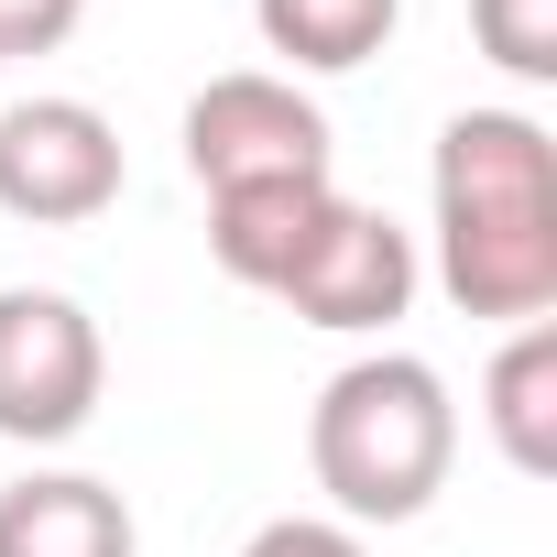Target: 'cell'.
I'll use <instances>...</instances> for the list:
<instances>
[{
  "instance_id": "obj_1",
  "label": "cell",
  "mask_w": 557,
  "mask_h": 557,
  "mask_svg": "<svg viewBox=\"0 0 557 557\" xmlns=\"http://www.w3.org/2000/svg\"><path fill=\"white\" fill-rule=\"evenodd\" d=\"M437 296L459 318L524 329L557 307V143L535 110H459L437 132Z\"/></svg>"
},
{
  "instance_id": "obj_11",
  "label": "cell",
  "mask_w": 557,
  "mask_h": 557,
  "mask_svg": "<svg viewBox=\"0 0 557 557\" xmlns=\"http://www.w3.org/2000/svg\"><path fill=\"white\" fill-rule=\"evenodd\" d=\"M470 34L503 77H524V88L557 77V0H470Z\"/></svg>"
},
{
  "instance_id": "obj_9",
  "label": "cell",
  "mask_w": 557,
  "mask_h": 557,
  "mask_svg": "<svg viewBox=\"0 0 557 557\" xmlns=\"http://www.w3.org/2000/svg\"><path fill=\"white\" fill-rule=\"evenodd\" d=\"M481 426L524 481H557V318H524L481 372Z\"/></svg>"
},
{
  "instance_id": "obj_12",
  "label": "cell",
  "mask_w": 557,
  "mask_h": 557,
  "mask_svg": "<svg viewBox=\"0 0 557 557\" xmlns=\"http://www.w3.org/2000/svg\"><path fill=\"white\" fill-rule=\"evenodd\" d=\"M240 557H372V546H361V524H339V513H273V524H251Z\"/></svg>"
},
{
  "instance_id": "obj_8",
  "label": "cell",
  "mask_w": 557,
  "mask_h": 557,
  "mask_svg": "<svg viewBox=\"0 0 557 557\" xmlns=\"http://www.w3.org/2000/svg\"><path fill=\"white\" fill-rule=\"evenodd\" d=\"M0 557H143L132 503L88 470H23L0 492Z\"/></svg>"
},
{
  "instance_id": "obj_4",
  "label": "cell",
  "mask_w": 557,
  "mask_h": 557,
  "mask_svg": "<svg viewBox=\"0 0 557 557\" xmlns=\"http://www.w3.org/2000/svg\"><path fill=\"white\" fill-rule=\"evenodd\" d=\"M186 175L219 186H273V175H329V110L273 77V66H230L186 99Z\"/></svg>"
},
{
  "instance_id": "obj_5",
  "label": "cell",
  "mask_w": 557,
  "mask_h": 557,
  "mask_svg": "<svg viewBox=\"0 0 557 557\" xmlns=\"http://www.w3.org/2000/svg\"><path fill=\"white\" fill-rule=\"evenodd\" d=\"M121 132L88 99H12L0 110V208L23 230H88L121 208Z\"/></svg>"
},
{
  "instance_id": "obj_3",
  "label": "cell",
  "mask_w": 557,
  "mask_h": 557,
  "mask_svg": "<svg viewBox=\"0 0 557 557\" xmlns=\"http://www.w3.org/2000/svg\"><path fill=\"white\" fill-rule=\"evenodd\" d=\"M110 394L99 318L55 285H0V437L12 448H66Z\"/></svg>"
},
{
  "instance_id": "obj_10",
  "label": "cell",
  "mask_w": 557,
  "mask_h": 557,
  "mask_svg": "<svg viewBox=\"0 0 557 557\" xmlns=\"http://www.w3.org/2000/svg\"><path fill=\"white\" fill-rule=\"evenodd\" d=\"M405 0H251L262 55H285V77H350L394 45Z\"/></svg>"
},
{
  "instance_id": "obj_7",
  "label": "cell",
  "mask_w": 557,
  "mask_h": 557,
  "mask_svg": "<svg viewBox=\"0 0 557 557\" xmlns=\"http://www.w3.org/2000/svg\"><path fill=\"white\" fill-rule=\"evenodd\" d=\"M329 208H339V186H329V175L219 186V197H208V251H219V273H230V285L273 296V285H285V273L307 262V240L329 230Z\"/></svg>"
},
{
  "instance_id": "obj_6",
  "label": "cell",
  "mask_w": 557,
  "mask_h": 557,
  "mask_svg": "<svg viewBox=\"0 0 557 557\" xmlns=\"http://www.w3.org/2000/svg\"><path fill=\"white\" fill-rule=\"evenodd\" d=\"M416 285H426L416 230H394L383 208L339 197V208H329V230L307 240V262H296L273 296H285L307 329H329V339H383V329L416 307Z\"/></svg>"
},
{
  "instance_id": "obj_2",
  "label": "cell",
  "mask_w": 557,
  "mask_h": 557,
  "mask_svg": "<svg viewBox=\"0 0 557 557\" xmlns=\"http://www.w3.org/2000/svg\"><path fill=\"white\" fill-rule=\"evenodd\" d=\"M307 470L339 524H416L459 470V405L416 350H361L307 405Z\"/></svg>"
},
{
  "instance_id": "obj_13",
  "label": "cell",
  "mask_w": 557,
  "mask_h": 557,
  "mask_svg": "<svg viewBox=\"0 0 557 557\" xmlns=\"http://www.w3.org/2000/svg\"><path fill=\"white\" fill-rule=\"evenodd\" d=\"M77 23H88V0H0V66L12 55H55Z\"/></svg>"
}]
</instances>
